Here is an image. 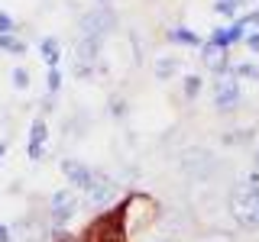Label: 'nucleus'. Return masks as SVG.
I'll use <instances>...</instances> for the list:
<instances>
[{"label": "nucleus", "instance_id": "nucleus-1", "mask_svg": "<svg viewBox=\"0 0 259 242\" xmlns=\"http://www.w3.org/2000/svg\"><path fill=\"white\" fill-rule=\"evenodd\" d=\"M230 210L243 226H259V188L253 181L240 184V188L230 194Z\"/></svg>", "mask_w": 259, "mask_h": 242}, {"label": "nucleus", "instance_id": "nucleus-2", "mask_svg": "<svg viewBox=\"0 0 259 242\" xmlns=\"http://www.w3.org/2000/svg\"><path fill=\"white\" fill-rule=\"evenodd\" d=\"M214 100H217V107H221V110H230L233 103L240 100V87H237V81H233V78H221V81H217V87H214Z\"/></svg>", "mask_w": 259, "mask_h": 242}, {"label": "nucleus", "instance_id": "nucleus-3", "mask_svg": "<svg viewBox=\"0 0 259 242\" xmlns=\"http://www.w3.org/2000/svg\"><path fill=\"white\" fill-rule=\"evenodd\" d=\"M52 207H55V220H68L78 210V194L75 191H59L52 197Z\"/></svg>", "mask_w": 259, "mask_h": 242}, {"label": "nucleus", "instance_id": "nucleus-4", "mask_svg": "<svg viewBox=\"0 0 259 242\" xmlns=\"http://www.w3.org/2000/svg\"><path fill=\"white\" fill-rule=\"evenodd\" d=\"M62 168H65V174H68L71 181L78 184V188H84V191H88V188L94 184V181H91V171H88V168H81V165H75V161H65Z\"/></svg>", "mask_w": 259, "mask_h": 242}, {"label": "nucleus", "instance_id": "nucleus-5", "mask_svg": "<svg viewBox=\"0 0 259 242\" xmlns=\"http://www.w3.org/2000/svg\"><path fill=\"white\" fill-rule=\"evenodd\" d=\"M88 191H91V204H97V207H101V204H107V200L113 197V184H110V181L91 184V188H88Z\"/></svg>", "mask_w": 259, "mask_h": 242}, {"label": "nucleus", "instance_id": "nucleus-6", "mask_svg": "<svg viewBox=\"0 0 259 242\" xmlns=\"http://www.w3.org/2000/svg\"><path fill=\"white\" fill-rule=\"evenodd\" d=\"M42 52H46V62L55 65V58H59V45H55V39H46V42H42Z\"/></svg>", "mask_w": 259, "mask_h": 242}, {"label": "nucleus", "instance_id": "nucleus-7", "mask_svg": "<svg viewBox=\"0 0 259 242\" xmlns=\"http://www.w3.org/2000/svg\"><path fill=\"white\" fill-rule=\"evenodd\" d=\"M198 91H201V78H188V81H185V94H188V97H194Z\"/></svg>", "mask_w": 259, "mask_h": 242}, {"label": "nucleus", "instance_id": "nucleus-8", "mask_svg": "<svg viewBox=\"0 0 259 242\" xmlns=\"http://www.w3.org/2000/svg\"><path fill=\"white\" fill-rule=\"evenodd\" d=\"M0 48H13V52H23V42H16L10 36H0Z\"/></svg>", "mask_w": 259, "mask_h": 242}, {"label": "nucleus", "instance_id": "nucleus-9", "mask_svg": "<svg viewBox=\"0 0 259 242\" xmlns=\"http://www.w3.org/2000/svg\"><path fill=\"white\" fill-rule=\"evenodd\" d=\"M240 75L243 78H259V68L256 65H240Z\"/></svg>", "mask_w": 259, "mask_h": 242}, {"label": "nucleus", "instance_id": "nucleus-10", "mask_svg": "<svg viewBox=\"0 0 259 242\" xmlns=\"http://www.w3.org/2000/svg\"><path fill=\"white\" fill-rule=\"evenodd\" d=\"M13 29V20L7 13H0V36H4V32H10Z\"/></svg>", "mask_w": 259, "mask_h": 242}, {"label": "nucleus", "instance_id": "nucleus-11", "mask_svg": "<svg viewBox=\"0 0 259 242\" xmlns=\"http://www.w3.org/2000/svg\"><path fill=\"white\" fill-rule=\"evenodd\" d=\"M175 68H178L175 62H159V75H172Z\"/></svg>", "mask_w": 259, "mask_h": 242}, {"label": "nucleus", "instance_id": "nucleus-12", "mask_svg": "<svg viewBox=\"0 0 259 242\" xmlns=\"http://www.w3.org/2000/svg\"><path fill=\"white\" fill-rule=\"evenodd\" d=\"M175 39H182V42H198V36H191V32H175Z\"/></svg>", "mask_w": 259, "mask_h": 242}, {"label": "nucleus", "instance_id": "nucleus-13", "mask_svg": "<svg viewBox=\"0 0 259 242\" xmlns=\"http://www.w3.org/2000/svg\"><path fill=\"white\" fill-rule=\"evenodd\" d=\"M217 10H221V13H233V0H224V4H217Z\"/></svg>", "mask_w": 259, "mask_h": 242}, {"label": "nucleus", "instance_id": "nucleus-14", "mask_svg": "<svg viewBox=\"0 0 259 242\" xmlns=\"http://www.w3.org/2000/svg\"><path fill=\"white\" fill-rule=\"evenodd\" d=\"M49 87H52V91L59 87V71H55V68H52V75H49Z\"/></svg>", "mask_w": 259, "mask_h": 242}, {"label": "nucleus", "instance_id": "nucleus-15", "mask_svg": "<svg viewBox=\"0 0 259 242\" xmlns=\"http://www.w3.org/2000/svg\"><path fill=\"white\" fill-rule=\"evenodd\" d=\"M13 78H16V84H20V87H26V71H16Z\"/></svg>", "mask_w": 259, "mask_h": 242}, {"label": "nucleus", "instance_id": "nucleus-16", "mask_svg": "<svg viewBox=\"0 0 259 242\" xmlns=\"http://www.w3.org/2000/svg\"><path fill=\"white\" fill-rule=\"evenodd\" d=\"M13 236H10V229H4V226H0V242H10Z\"/></svg>", "mask_w": 259, "mask_h": 242}, {"label": "nucleus", "instance_id": "nucleus-17", "mask_svg": "<svg viewBox=\"0 0 259 242\" xmlns=\"http://www.w3.org/2000/svg\"><path fill=\"white\" fill-rule=\"evenodd\" d=\"M256 168H259V149H256Z\"/></svg>", "mask_w": 259, "mask_h": 242}, {"label": "nucleus", "instance_id": "nucleus-18", "mask_svg": "<svg viewBox=\"0 0 259 242\" xmlns=\"http://www.w3.org/2000/svg\"><path fill=\"white\" fill-rule=\"evenodd\" d=\"M0 152H4V145H0Z\"/></svg>", "mask_w": 259, "mask_h": 242}]
</instances>
